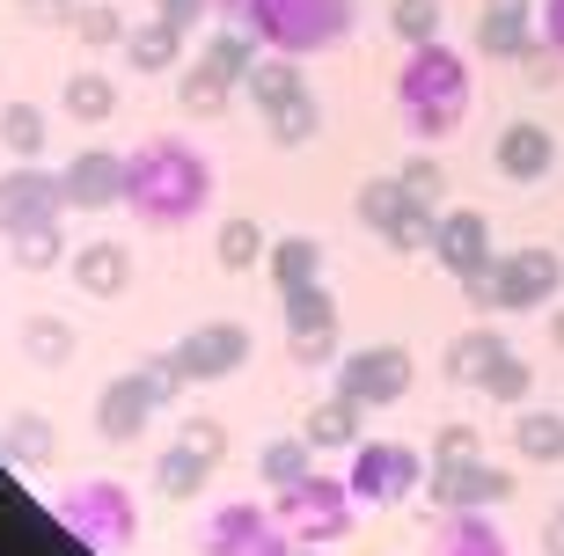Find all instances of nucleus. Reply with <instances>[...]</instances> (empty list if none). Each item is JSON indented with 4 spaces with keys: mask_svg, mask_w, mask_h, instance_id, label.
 <instances>
[{
    "mask_svg": "<svg viewBox=\"0 0 564 556\" xmlns=\"http://www.w3.org/2000/svg\"><path fill=\"white\" fill-rule=\"evenodd\" d=\"M397 110L419 140H447L462 118H469V66L447 44H411V59L397 74Z\"/></svg>",
    "mask_w": 564,
    "mask_h": 556,
    "instance_id": "f257e3e1",
    "label": "nucleus"
},
{
    "mask_svg": "<svg viewBox=\"0 0 564 556\" xmlns=\"http://www.w3.org/2000/svg\"><path fill=\"white\" fill-rule=\"evenodd\" d=\"M557 286H564V249H506L477 279H462V293H469L477 308H499V315L557 308Z\"/></svg>",
    "mask_w": 564,
    "mask_h": 556,
    "instance_id": "f03ea898",
    "label": "nucleus"
},
{
    "mask_svg": "<svg viewBox=\"0 0 564 556\" xmlns=\"http://www.w3.org/2000/svg\"><path fill=\"white\" fill-rule=\"evenodd\" d=\"M126 190H140V206L154 220H176V212L191 220L198 198H206V168L191 162V154H169V140H154V154H140L126 168Z\"/></svg>",
    "mask_w": 564,
    "mask_h": 556,
    "instance_id": "7ed1b4c3",
    "label": "nucleus"
},
{
    "mask_svg": "<svg viewBox=\"0 0 564 556\" xmlns=\"http://www.w3.org/2000/svg\"><path fill=\"white\" fill-rule=\"evenodd\" d=\"M257 30L279 52H323L352 30V0H257Z\"/></svg>",
    "mask_w": 564,
    "mask_h": 556,
    "instance_id": "20e7f679",
    "label": "nucleus"
},
{
    "mask_svg": "<svg viewBox=\"0 0 564 556\" xmlns=\"http://www.w3.org/2000/svg\"><path fill=\"white\" fill-rule=\"evenodd\" d=\"M403 389H411V351L403 345H375V351H359V359H345V395H352L359 411H381Z\"/></svg>",
    "mask_w": 564,
    "mask_h": 556,
    "instance_id": "39448f33",
    "label": "nucleus"
},
{
    "mask_svg": "<svg viewBox=\"0 0 564 556\" xmlns=\"http://www.w3.org/2000/svg\"><path fill=\"white\" fill-rule=\"evenodd\" d=\"M491 162H499L506 184H543L550 168H557V132L535 118H513L499 132V146H491Z\"/></svg>",
    "mask_w": 564,
    "mask_h": 556,
    "instance_id": "423d86ee",
    "label": "nucleus"
},
{
    "mask_svg": "<svg viewBox=\"0 0 564 556\" xmlns=\"http://www.w3.org/2000/svg\"><path fill=\"white\" fill-rule=\"evenodd\" d=\"M433 257H440L447 271H455V279H477V271L491 264V257H499V249H491V220H484L477 206H455V212H440Z\"/></svg>",
    "mask_w": 564,
    "mask_h": 556,
    "instance_id": "0eeeda50",
    "label": "nucleus"
},
{
    "mask_svg": "<svg viewBox=\"0 0 564 556\" xmlns=\"http://www.w3.org/2000/svg\"><path fill=\"white\" fill-rule=\"evenodd\" d=\"M535 37H543V22H535L528 0H491V8L477 15V52H484V59H513V66H521V52Z\"/></svg>",
    "mask_w": 564,
    "mask_h": 556,
    "instance_id": "6e6552de",
    "label": "nucleus"
},
{
    "mask_svg": "<svg viewBox=\"0 0 564 556\" xmlns=\"http://www.w3.org/2000/svg\"><path fill=\"white\" fill-rule=\"evenodd\" d=\"M286 345L301 351V359H330V345H337V308H330V293H323V286L286 293Z\"/></svg>",
    "mask_w": 564,
    "mask_h": 556,
    "instance_id": "1a4fd4ad",
    "label": "nucleus"
},
{
    "mask_svg": "<svg viewBox=\"0 0 564 556\" xmlns=\"http://www.w3.org/2000/svg\"><path fill=\"white\" fill-rule=\"evenodd\" d=\"M411 483H419V454H403V447H359V469H352V491L359 498L397 505V498H411Z\"/></svg>",
    "mask_w": 564,
    "mask_h": 556,
    "instance_id": "9d476101",
    "label": "nucleus"
},
{
    "mask_svg": "<svg viewBox=\"0 0 564 556\" xmlns=\"http://www.w3.org/2000/svg\"><path fill=\"white\" fill-rule=\"evenodd\" d=\"M66 206H110L118 190H126V162H110V154H82V162L66 168Z\"/></svg>",
    "mask_w": 564,
    "mask_h": 556,
    "instance_id": "9b49d317",
    "label": "nucleus"
},
{
    "mask_svg": "<svg viewBox=\"0 0 564 556\" xmlns=\"http://www.w3.org/2000/svg\"><path fill=\"white\" fill-rule=\"evenodd\" d=\"M411 206H419V198H411V190H403L397 176H375V184L359 190V220L375 227L381 242H389V235H397V227L411 220Z\"/></svg>",
    "mask_w": 564,
    "mask_h": 556,
    "instance_id": "f8f14e48",
    "label": "nucleus"
},
{
    "mask_svg": "<svg viewBox=\"0 0 564 556\" xmlns=\"http://www.w3.org/2000/svg\"><path fill=\"white\" fill-rule=\"evenodd\" d=\"M513 454H521V461H535V469L564 461V417H550V411H521V417H513Z\"/></svg>",
    "mask_w": 564,
    "mask_h": 556,
    "instance_id": "ddd939ff",
    "label": "nucleus"
},
{
    "mask_svg": "<svg viewBox=\"0 0 564 556\" xmlns=\"http://www.w3.org/2000/svg\"><path fill=\"white\" fill-rule=\"evenodd\" d=\"M499 330H462L455 345H447V381H455V389H477L484 381V367H491V359H499Z\"/></svg>",
    "mask_w": 564,
    "mask_h": 556,
    "instance_id": "4468645a",
    "label": "nucleus"
},
{
    "mask_svg": "<svg viewBox=\"0 0 564 556\" xmlns=\"http://www.w3.org/2000/svg\"><path fill=\"white\" fill-rule=\"evenodd\" d=\"M52 198H66L59 184H44V176H15V184H0V227H30L52 212Z\"/></svg>",
    "mask_w": 564,
    "mask_h": 556,
    "instance_id": "2eb2a0df",
    "label": "nucleus"
},
{
    "mask_svg": "<svg viewBox=\"0 0 564 556\" xmlns=\"http://www.w3.org/2000/svg\"><path fill=\"white\" fill-rule=\"evenodd\" d=\"M433 498L447 513H477L484 505V461H440L433 469Z\"/></svg>",
    "mask_w": 564,
    "mask_h": 556,
    "instance_id": "dca6fc26",
    "label": "nucleus"
},
{
    "mask_svg": "<svg viewBox=\"0 0 564 556\" xmlns=\"http://www.w3.org/2000/svg\"><path fill=\"white\" fill-rule=\"evenodd\" d=\"M272 271H279V286H286V293L315 286V271H323V242H308V235H286V242H272Z\"/></svg>",
    "mask_w": 564,
    "mask_h": 556,
    "instance_id": "f3484780",
    "label": "nucleus"
},
{
    "mask_svg": "<svg viewBox=\"0 0 564 556\" xmlns=\"http://www.w3.org/2000/svg\"><path fill=\"white\" fill-rule=\"evenodd\" d=\"M264 118H272V140L301 146V140L315 132V96H308V88H286L279 103H264Z\"/></svg>",
    "mask_w": 564,
    "mask_h": 556,
    "instance_id": "a211bd4d",
    "label": "nucleus"
},
{
    "mask_svg": "<svg viewBox=\"0 0 564 556\" xmlns=\"http://www.w3.org/2000/svg\"><path fill=\"white\" fill-rule=\"evenodd\" d=\"M440 556H506V542H499V527H484L477 513H455L447 535H440Z\"/></svg>",
    "mask_w": 564,
    "mask_h": 556,
    "instance_id": "6ab92c4d",
    "label": "nucleus"
},
{
    "mask_svg": "<svg viewBox=\"0 0 564 556\" xmlns=\"http://www.w3.org/2000/svg\"><path fill=\"white\" fill-rule=\"evenodd\" d=\"M528 381H535V373H528V359H521V351H499V359L484 367V381H477V389L491 395V403H513V411H521V403H528Z\"/></svg>",
    "mask_w": 564,
    "mask_h": 556,
    "instance_id": "aec40b11",
    "label": "nucleus"
},
{
    "mask_svg": "<svg viewBox=\"0 0 564 556\" xmlns=\"http://www.w3.org/2000/svg\"><path fill=\"white\" fill-rule=\"evenodd\" d=\"M308 439H315V447H352V439H359V403H352V395L323 403V411L308 417Z\"/></svg>",
    "mask_w": 564,
    "mask_h": 556,
    "instance_id": "412c9836",
    "label": "nucleus"
},
{
    "mask_svg": "<svg viewBox=\"0 0 564 556\" xmlns=\"http://www.w3.org/2000/svg\"><path fill=\"white\" fill-rule=\"evenodd\" d=\"M389 30H397L403 44H433L440 37V0H397V8H389Z\"/></svg>",
    "mask_w": 564,
    "mask_h": 556,
    "instance_id": "4be33fe9",
    "label": "nucleus"
},
{
    "mask_svg": "<svg viewBox=\"0 0 564 556\" xmlns=\"http://www.w3.org/2000/svg\"><path fill=\"white\" fill-rule=\"evenodd\" d=\"M397 184L411 190V198H419V206H440V198H447V168H440L433 154H411V162L397 168Z\"/></svg>",
    "mask_w": 564,
    "mask_h": 556,
    "instance_id": "5701e85b",
    "label": "nucleus"
},
{
    "mask_svg": "<svg viewBox=\"0 0 564 556\" xmlns=\"http://www.w3.org/2000/svg\"><path fill=\"white\" fill-rule=\"evenodd\" d=\"M235 359H242V330H206L184 351V367H198V373H220V367H235Z\"/></svg>",
    "mask_w": 564,
    "mask_h": 556,
    "instance_id": "b1692460",
    "label": "nucleus"
},
{
    "mask_svg": "<svg viewBox=\"0 0 564 556\" xmlns=\"http://www.w3.org/2000/svg\"><path fill=\"white\" fill-rule=\"evenodd\" d=\"M176 59V22H147V30H132V66H169Z\"/></svg>",
    "mask_w": 564,
    "mask_h": 556,
    "instance_id": "393cba45",
    "label": "nucleus"
},
{
    "mask_svg": "<svg viewBox=\"0 0 564 556\" xmlns=\"http://www.w3.org/2000/svg\"><path fill=\"white\" fill-rule=\"evenodd\" d=\"M257 257H264V235H257L250 220H228V227H220V264H228V271L257 264Z\"/></svg>",
    "mask_w": 564,
    "mask_h": 556,
    "instance_id": "a878e982",
    "label": "nucleus"
},
{
    "mask_svg": "<svg viewBox=\"0 0 564 556\" xmlns=\"http://www.w3.org/2000/svg\"><path fill=\"white\" fill-rule=\"evenodd\" d=\"M66 110H74V118H110V81L104 74H82V81H66Z\"/></svg>",
    "mask_w": 564,
    "mask_h": 556,
    "instance_id": "bb28decb",
    "label": "nucleus"
},
{
    "mask_svg": "<svg viewBox=\"0 0 564 556\" xmlns=\"http://www.w3.org/2000/svg\"><path fill=\"white\" fill-rule=\"evenodd\" d=\"M118 279H126V264H118V249H110V242L82 249V286H88V293H110Z\"/></svg>",
    "mask_w": 564,
    "mask_h": 556,
    "instance_id": "cd10ccee",
    "label": "nucleus"
},
{
    "mask_svg": "<svg viewBox=\"0 0 564 556\" xmlns=\"http://www.w3.org/2000/svg\"><path fill=\"white\" fill-rule=\"evenodd\" d=\"M0 140L15 146V154H37V146H44V118H37L30 103H15L8 118H0Z\"/></svg>",
    "mask_w": 564,
    "mask_h": 556,
    "instance_id": "c85d7f7f",
    "label": "nucleus"
},
{
    "mask_svg": "<svg viewBox=\"0 0 564 556\" xmlns=\"http://www.w3.org/2000/svg\"><path fill=\"white\" fill-rule=\"evenodd\" d=\"M228 88H235V81H220L213 66H198V74H191V81H184V103L198 110V118H213V110L228 103Z\"/></svg>",
    "mask_w": 564,
    "mask_h": 556,
    "instance_id": "c756f323",
    "label": "nucleus"
},
{
    "mask_svg": "<svg viewBox=\"0 0 564 556\" xmlns=\"http://www.w3.org/2000/svg\"><path fill=\"white\" fill-rule=\"evenodd\" d=\"M521 74H528V88H557V81H564V59L550 52L543 37H535V44L521 52Z\"/></svg>",
    "mask_w": 564,
    "mask_h": 556,
    "instance_id": "7c9ffc66",
    "label": "nucleus"
},
{
    "mask_svg": "<svg viewBox=\"0 0 564 556\" xmlns=\"http://www.w3.org/2000/svg\"><path fill=\"white\" fill-rule=\"evenodd\" d=\"M82 37H88V44L126 37V30H118V8H82Z\"/></svg>",
    "mask_w": 564,
    "mask_h": 556,
    "instance_id": "2f4dec72",
    "label": "nucleus"
},
{
    "mask_svg": "<svg viewBox=\"0 0 564 556\" xmlns=\"http://www.w3.org/2000/svg\"><path fill=\"white\" fill-rule=\"evenodd\" d=\"M264 476H272V483H301V447H293V439L272 447V454H264Z\"/></svg>",
    "mask_w": 564,
    "mask_h": 556,
    "instance_id": "473e14b6",
    "label": "nucleus"
},
{
    "mask_svg": "<svg viewBox=\"0 0 564 556\" xmlns=\"http://www.w3.org/2000/svg\"><path fill=\"white\" fill-rule=\"evenodd\" d=\"M440 461H477V433L469 425H447L440 433Z\"/></svg>",
    "mask_w": 564,
    "mask_h": 556,
    "instance_id": "72a5a7b5",
    "label": "nucleus"
},
{
    "mask_svg": "<svg viewBox=\"0 0 564 556\" xmlns=\"http://www.w3.org/2000/svg\"><path fill=\"white\" fill-rule=\"evenodd\" d=\"M535 22H543V44L564 59V0H543V15H535Z\"/></svg>",
    "mask_w": 564,
    "mask_h": 556,
    "instance_id": "f704fd0d",
    "label": "nucleus"
},
{
    "mask_svg": "<svg viewBox=\"0 0 564 556\" xmlns=\"http://www.w3.org/2000/svg\"><path fill=\"white\" fill-rule=\"evenodd\" d=\"M543 549H550V556H564V505L543 520Z\"/></svg>",
    "mask_w": 564,
    "mask_h": 556,
    "instance_id": "c9c22d12",
    "label": "nucleus"
},
{
    "mask_svg": "<svg viewBox=\"0 0 564 556\" xmlns=\"http://www.w3.org/2000/svg\"><path fill=\"white\" fill-rule=\"evenodd\" d=\"M550 345H557V351H564V308H557V315H550Z\"/></svg>",
    "mask_w": 564,
    "mask_h": 556,
    "instance_id": "e433bc0d",
    "label": "nucleus"
}]
</instances>
